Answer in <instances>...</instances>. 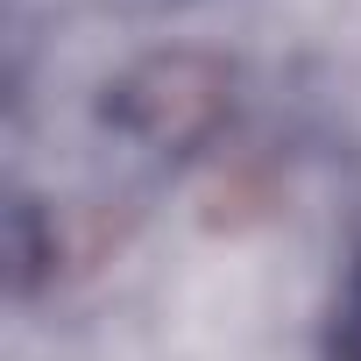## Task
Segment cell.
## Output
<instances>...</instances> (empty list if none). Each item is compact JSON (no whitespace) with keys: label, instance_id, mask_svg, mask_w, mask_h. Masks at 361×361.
<instances>
[{"label":"cell","instance_id":"obj_1","mask_svg":"<svg viewBox=\"0 0 361 361\" xmlns=\"http://www.w3.org/2000/svg\"><path fill=\"white\" fill-rule=\"evenodd\" d=\"M333 361H361V262L347 276V298H340V326H333Z\"/></svg>","mask_w":361,"mask_h":361}]
</instances>
